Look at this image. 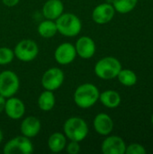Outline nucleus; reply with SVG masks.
Returning a JSON list of instances; mask_svg holds the SVG:
<instances>
[{
	"instance_id": "obj_29",
	"label": "nucleus",
	"mask_w": 153,
	"mask_h": 154,
	"mask_svg": "<svg viewBox=\"0 0 153 154\" xmlns=\"http://www.w3.org/2000/svg\"><path fill=\"white\" fill-rule=\"evenodd\" d=\"M151 124H152V125H153V114H152V116H151Z\"/></svg>"
},
{
	"instance_id": "obj_25",
	"label": "nucleus",
	"mask_w": 153,
	"mask_h": 154,
	"mask_svg": "<svg viewBox=\"0 0 153 154\" xmlns=\"http://www.w3.org/2000/svg\"><path fill=\"white\" fill-rule=\"evenodd\" d=\"M67 152L69 154H78L80 152V145H79V142H76V141H70L67 145Z\"/></svg>"
},
{
	"instance_id": "obj_6",
	"label": "nucleus",
	"mask_w": 153,
	"mask_h": 154,
	"mask_svg": "<svg viewBox=\"0 0 153 154\" xmlns=\"http://www.w3.org/2000/svg\"><path fill=\"white\" fill-rule=\"evenodd\" d=\"M14 53V57L19 60L23 62H30L37 57L39 53V47L34 41L23 39L15 45Z\"/></svg>"
},
{
	"instance_id": "obj_11",
	"label": "nucleus",
	"mask_w": 153,
	"mask_h": 154,
	"mask_svg": "<svg viewBox=\"0 0 153 154\" xmlns=\"http://www.w3.org/2000/svg\"><path fill=\"white\" fill-rule=\"evenodd\" d=\"M125 150V142L117 135H107L101 144V151L104 154H124Z\"/></svg>"
},
{
	"instance_id": "obj_3",
	"label": "nucleus",
	"mask_w": 153,
	"mask_h": 154,
	"mask_svg": "<svg viewBox=\"0 0 153 154\" xmlns=\"http://www.w3.org/2000/svg\"><path fill=\"white\" fill-rule=\"evenodd\" d=\"M58 32L66 37H75L82 29L80 19L74 14L63 13L55 20Z\"/></svg>"
},
{
	"instance_id": "obj_14",
	"label": "nucleus",
	"mask_w": 153,
	"mask_h": 154,
	"mask_svg": "<svg viewBox=\"0 0 153 154\" xmlns=\"http://www.w3.org/2000/svg\"><path fill=\"white\" fill-rule=\"evenodd\" d=\"M93 125L98 134L102 136H107L114 129V121L107 114L100 113L94 118Z\"/></svg>"
},
{
	"instance_id": "obj_21",
	"label": "nucleus",
	"mask_w": 153,
	"mask_h": 154,
	"mask_svg": "<svg viewBox=\"0 0 153 154\" xmlns=\"http://www.w3.org/2000/svg\"><path fill=\"white\" fill-rule=\"evenodd\" d=\"M138 0H113L112 5L115 12L120 14H128L132 12L137 5Z\"/></svg>"
},
{
	"instance_id": "obj_19",
	"label": "nucleus",
	"mask_w": 153,
	"mask_h": 154,
	"mask_svg": "<svg viewBox=\"0 0 153 154\" xmlns=\"http://www.w3.org/2000/svg\"><path fill=\"white\" fill-rule=\"evenodd\" d=\"M37 103H38L39 108L41 111H44V112L50 111L54 107L55 103H56V99H55V96L53 94V91L45 89L39 96Z\"/></svg>"
},
{
	"instance_id": "obj_22",
	"label": "nucleus",
	"mask_w": 153,
	"mask_h": 154,
	"mask_svg": "<svg viewBox=\"0 0 153 154\" xmlns=\"http://www.w3.org/2000/svg\"><path fill=\"white\" fill-rule=\"evenodd\" d=\"M119 82L125 87H133L137 83V75L134 71L128 69H122L116 77Z\"/></svg>"
},
{
	"instance_id": "obj_9",
	"label": "nucleus",
	"mask_w": 153,
	"mask_h": 154,
	"mask_svg": "<svg viewBox=\"0 0 153 154\" xmlns=\"http://www.w3.org/2000/svg\"><path fill=\"white\" fill-rule=\"evenodd\" d=\"M77 57L75 45L70 42L60 44L54 51V59L60 65H69L74 61Z\"/></svg>"
},
{
	"instance_id": "obj_24",
	"label": "nucleus",
	"mask_w": 153,
	"mask_h": 154,
	"mask_svg": "<svg viewBox=\"0 0 153 154\" xmlns=\"http://www.w3.org/2000/svg\"><path fill=\"white\" fill-rule=\"evenodd\" d=\"M147 151L140 143H131L130 145L126 146L125 153L126 154H146Z\"/></svg>"
},
{
	"instance_id": "obj_12",
	"label": "nucleus",
	"mask_w": 153,
	"mask_h": 154,
	"mask_svg": "<svg viewBox=\"0 0 153 154\" xmlns=\"http://www.w3.org/2000/svg\"><path fill=\"white\" fill-rule=\"evenodd\" d=\"M77 55L81 59L87 60L92 58L96 53V43L89 36H81L75 44Z\"/></svg>"
},
{
	"instance_id": "obj_8",
	"label": "nucleus",
	"mask_w": 153,
	"mask_h": 154,
	"mask_svg": "<svg viewBox=\"0 0 153 154\" xmlns=\"http://www.w3.org/2000/svg\"><path fill=\"white\" fill-rule=\"evenodd\" d=\"M65 79L64 72L59 68H50L47 69L41 77V86L46 90L55 91L59 89Z\"/></svg>"
},
{
	"instance_id": "obj_27",
	"label": "nucleus",
	"mask_w": 153,
	"mask_h": 154,
	"mask_svg": "<svg viewBox=\"0 0 153 154\" xmlns=\"http://www.w3.org/2000/svg\"><path fill=\"white\" fill-rule=\"evenodd\" d=\"M5 101H6V98L0 95V114H1L2 112H4V110H5Z\"/></svg>"
},
{
	"instance_id": "obj_23",
	"label": "nucleus",
	"mask_w": 153,
	"mask_h": 154,
	"mask_svg": "<svg viewBox=\"0 0 153 154\" xmlns=\"http://www.w3.org/2000/svg\"><path fill=\"white\" fill-rule=\"evenodd\" d=\"M14 58V51L7 47L0 48V65H7L13 61Z\"/></svg>"
},
{
	"instance_id": "obj_26",
	"label": "nucleus",
	"mask_w": 153,
	"mask_h": 154,
	"mask_svg": "<svg viewBox=\"0 0 153 154\" xmlns=\"http://www.w3.org/2000/svg\"><path fill=\"white\" fill-rule=\"evenodd\" d=\"M2 2H3V4L5 6L14 7V6H15L20 2V0H2Z\"/></svg>"
},
{
	"instance_id": "obj_2",
	"label": "nucleus",
	"mask_w": 153,
	"mask_h": 154,
	"mask_svg": "<svg viewBox=\"0 0 153 154\" xmlns=\"http://www.w3.org/2000/svg\"><path fill=\"white\" fill-rule=\"evenodd\" d=\"M63 134L69 141L82 142L88 134V126L86 121L79 116H72L63 125Z\"/></svg>"
},
{
	"instance_id": "obj_18",
	"label": "nucleus",
	"mask_w": 153,
	"mask_h": 154,
	"mask_svg": "<svg viewBox=\"0 0 153 154\" xmlns=\"http://www.w3.org/2000/svg\"><path fill=\"white\" fill-rule=\"evenodd\" d=\"M48 148L50 152L57 153L62 152L67 145V137L63 133H53L48 139Z\"/></svg>"
},
{
	"instance_id": "obj_28",
	"label": "nucleus",
	"mask_w": 153,
	"mask_h": 154,
	"mask_svg": "<svg viewBox=\"0 0 153 154\" xmlns=\"http://www.w3.org/2000/svg\"><path fill=\"white\" fill-rule=\"evenodd\" d=\"M2 140H3V133H2V131H1V129H0V143H1V142H2Z\"/></svg>"
},
{
	"instance_id": "obj_17",
	"label": "nucleus",
	"mask_w": 153,
	"mask_h": 154,
	"mask_svg": "<svg viewBox=\"0 0 153 154\" xmlns=\"http://www.w3.org/2000/svg\"><path fill=\"white\" fill-rule=\"evenodd\" d=\"M99 100L107 108H116L120 106L122 98L117 91L108 89L100 93Z\"/></svg>"
},
{
	"instance_id": "obj_1",
	"label": "nucleus",
	"mask_w": 153,
	"mask_h": 154,
	"mask_svg": "<svg viewBox=\"0 0 153 154\" xmlns=\"http://www.w3.org/2000/svg\"><path fill=\"white\" fill-rule=\"evenodd\" d=\"M99 89L92 83H84L78 86L73 96L75 104L82 109L92 107L99 100Z\"/></svg>"
},
{
	"instance_id": "obj_5",
	"label": "nucleus",
	"mask_w": 153,
	"mask_h": 154,
	"mask_svg": "<svg viewBox=\"0 0 153 154\" xmlns=\"http://www.w3.org/2000/svg\"><path fill=\"white\" fill-rule=\"evenodd\" d=\"M20 80L16 73L4 70L0 73V95L5 98L14 97L19 90Z\"/></svg>"
},
{
	"instance_id": "obj_7",
	"label": "nucleus",
	"mask_w": 153,
	"mask_h": 154,
	"mask_svg": "<svg viewBox=\"0 0 153 154\" xmlns=\"http://www.w3.org/2000/svg\"><path fill=\"white\" fill-rule=\"evenodd\" d=\"M3 152L5 154H31L33 152V145L30 138L20 135L8 141Z\"/></svg>"
},
{
	"instance_id": "obj_10",
	"label": "nucleus",
	"mask_w": 153,
	"mask_h": 154,
	"mask_svg": "<svg viewBox=\"0 0 153 154\" xmlns=\"http://www.w3.org/2000/svg\"><path fill=\"white\" fill-rule=\"evenodd\" d=\"M115 14V10L113 5L106 2L94 8L92 12V19L97 24H106L113 20Z\"/></svg>"
},
{
	"instance_id": "obj_4",
	"label": "nucleus",
	"mask_w": 153,
	"mask_h": 154,
	"mask_svg": "<svg viewBox=\"0 0 153 154\" xmlns=\"http://www.w3.org/2000/svg\"><path fill=\"white\" fill-rule=\"evenodd\" d=\"M120 60L115 57H105L99 60L94 68L96 75L105 80L115 79L122 69Z\"/></svg>"
},
{
	"instance_id": "obj_16",
	"label": "nucleus",
	"mask_w": 153,
	"mask_h": 154,
	"mask_svg": "<svg viewBox=\"0 0 153 154\" xmlns=\"http://www.w3.org/2000/svg\"><path fill=\"white\" fill-rule=\"evenodd\" d=\"M64 5L61 0H47L42 6V14L46 19L55 21L63 14Z\"/></svg>"
},
{
	"instance_id": "obj_15",
	"label": "nucleus",
	"mask_w": 153,
	"mask_h": 154,
	"mask_svg": "<svg viewBox=\"0 0 153 154\" xmlns=\"http://www.w3.org/2000/svg\"><path fill=\"white\" fill-rule=\"evenodd\" d=\"M41 121L32 116L25 117L20 125V132L22 135L28 137V138H33L35 137L41 131Z\"/></svg>"
},
{
	"instance_id": "obj_20",
	"label": "nucleus",
	"mask_w": 153,
	"mask_h": 154,
	"mask_svg": "<svg viewBox=\"0 0 153 154\" xmlns=\"http://www.w3.org/2000/svg\"><path fill=\"white\" fill-rule=\"evenodd\" d=\"M37 31H38V33L40 34V36L44 39H50V38L53 37L58 32V29H57L55 21L49 20V19H46L44 21L41 22L38 25Z\"/></svg>"
},
{
	"instance_id": "obj_13",
	"label": "nucleus",
	"mask_w": 153,
	"mask_h": 154,
	"mask_svg": "<svg viewBox=\"0 0 153 154\" xmlns=\"http://www.w3.org/2000/svg\"><path fill=\"white\" fill-rule=\"evenodd\" d=\"M4 112L9 118L13 120H19L25 113V106L20 98L11 97L6 98Z\"/></svg>"
}]
</instances>
